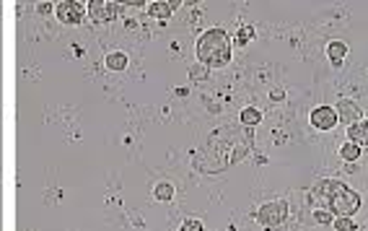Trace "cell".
Listing matches in <instances>:
<instances>
[{"mask_svg": "<svg viewBox=\"0 0 368 231\" xmlns=\"http://www.w3.org/2000/svg\"><path fill=\"white\" fill-rule=\"evenodd\" d=\"M239 120H241V125H244V128H254V125H259V122H262V112H259V109H254V107H244V109H241V114H239Z\"/></svg>", "mask_w": 368, "mask_h": 231, "instance_id": "cell-10", "label": "cell"}, {"mask_svg": "<svg viewBox=\"0 0 368 231\" xmlns=\"http://www.w3.org/2000/svg\"><path fill=\"white\" fill-rule=\"evenodd\" d=\"M52 11H55L52 3H39V13H52Z\"/></svg>", "mask_w": 368, "mask_h": 231, "instance_id": "cell-21", "label": "cell"}, {"mask_svg": "<svg viewBox=\"0 0 368 231\" xmlns=\"http://www.w3.org/2000/svg\"><path fill=\"white\" fill-rule=\"evenodd\" d=\"M360 151H363L360 145H355L353 140H345V143H342V148H340V156H342L345 161H355V159L360 156Z\"/></svg>", "mask_w": 368, "mask_h": 231, "instance_id": "cell-13", "label": "cell"}, {"mask_svg": "<svg viewBox=\"0 0 368 231\" xmlns=\"http://www.w3.org/2000/svg\"><path fill=\"white\" fill-rule=\"evenodd\" d=\"M156 198L158 200H171L174 198V187L169 182H158L156 184Z\"/></svg>", "mask_w": 368, "mask_h": 231, "instance_id": "cell-15", "label": "cell"}, {"mask_svg": "<svg viewBox=\"0 0 368 231\" xmlns=\"http://www.w3.org/2000/svg\"><path fill=\"white\" fill-rule=\"evenodd\" d=\"M285 218H288V205L285 203H265L259 211H257V221L267 228H275L280 226Z\"/></svg>", "mask_w": 368, "mask_h": 231, "instance_id": "cell-3", "label": "cell"}, {"mask_svg": "<svg viewBox=\"0 0 368 231\" xmlns=\"http://www.w3.org/2000/svg\"><path fill=\"white\" fill-rule=\"evenodd\" d=\"M348 140H353L355 145H368V120L348 125Z\"/></svg>", "mask_w": 368, "mask_h": 231, "instance_id": "cell-8", "label": "cell"}, {"mask_svg": "<svg viewBox=\"0 0 368 231\" xmlns=\"http://www.w3.org/2000/svg\"><path fill=\"white\" fill-rule=\"evenodd\" d=\"M283 96H285V91H283V89H272V91H270V99H275V101H280Z\"/></svg>", "mask_w": 368, "mask_h": 231, "instance_id": "cell-19", "label": "cell"}, {"mask_svg": "<svg viewBox=\"0 0 368 231\" xmlns=\"http://www.w3.org/2000/svg\"><path fill=\"white\" fill-rule=\"evenodd\" d=\"M332 223H335V231H355V228H358L350 216H340V218H335Z\"/></svg>", "mask_w": 368, "mask_h": 231, "instance_id": "cell-16", "label": "cell"}, {"mask_svg": "<svg viewBox=\"0 0 368 231\" xmlns=\"http://www.w3.org/2000/svg\"><path fill=\"white\" fill-rule=\"evenodd\" d=\"M171 3L166 0V3H161V0H156V3H148V13L153 16V18H161V21H166L169 16H171Z\"/></svg>", "mask_w": 368, "mask_h": 231, "instance_id": "cell-11", "label": "cell"}, {"mask_svg": "<svg viewBox=\"0 0 368 231\" xmlns=\"http://www.w3.org/2000/svg\"><path fill=\"white\" fill-rule=\"evenodd\" d=\"M345 55H348V45H345V42L335 39V42H330V45H327V57L332 60V65H335V68H340V65H342Z\"/></svg>", "mask_w": 368, "mask_h": 231, "instance_id": "cell-9", "label": "cell"}, {"mask_svg": "<svg viewBox=\"0 0 368 231\" xmlns=\"http://www.w3.org/2000/svg\"><path fill=\"white\" fill-rule=\"evenodd\" d=\"M179 231H205V228H202V221H197V218H187V221H182Z\"/></svg>", "mask_w": 368, "mask_h": 231, "instance_id": "cell-17", "label": "cell"}, {"mask_svg": "<svg viewBox=\"0 0 368 231\" xmlns=\"http://www.w3.org/2000/svg\"><path fill=\"white\" fill-rule=\"evenodd\" d=\"M104 62H106L109 70H125L127 68V55L125 52H109Z\"/></svg>", "mask_w": 368, "mask_h": 231, "instance_id": "cell-12", "label": "cell"}, {"mask_svg": "<svg viewBox=\"0 0 368 231\" xmlns=\"http://www.w3.org/2000/svg\"><path fill=\"white\" fill-rule=\"evenodd\" d=\"M335 112H337V120H342L345 125L360 122V107L355 101H350V99H340L337 107H335Z\"/></svg>", "mask_w": 368, "mask_h": 231, "instance_id": "cell-7", "label": "cell"}, {"mask_svg": "<svg viewBox=\"0 0 368 231\" xmlns=\"http://www.w3.org/2000/svg\"><path fill=\"white\" fill-rule=\"evenodd\" d=\"M55 13H57V21H60V24L75 26V24L83 21V6L75 3V0H62V3H57V6H55Z\"/></svg>", "mask_w": 368, "mask_h": 231, "instance_id": "cell-4", "label": "cell"}, {"mask_svg": "<svg viewBox=\"0 0 368 231\" xmlns=\"http://www.w3.org/2000/svg\"><path fill=\"white\" fill-rule=\"evenodd\" d=\"M309 120L316 130H332L337 125V112H335V107H314Z\"/></svg>", "mask_w": 368, "mask_h": 231, "instance_id": "cell-6", "label": "cell"}, {"mask_svg": "<svg viewBox=\"0 0 368 231\" xmlns=\"http://www.w3.org/2000/svg\"><path fill=\"white\" fill-rule=\"evenodd\" d=\"M252 39H254V26H249V24H247V26H241V29L236 31V45H241V47H244V45H249Z\"/></svg>", "mask_w": 368, "mask_h": 231, "instance_id": "cell-14", "label": "cell"}, {"mask_svg": "<svg viewBox=\"0 0 368 231\" xmlns=\"http://www.w3.org/2000/svg\"><path fill=\"white\" fill-rule=\"evenodd\" d=\"M309 203L340 218V216H353L360 208V195L340 179H319L309 190Z\"/></svg>", "mask_w": 368, "mask_h": 231, "instance_id": "cell-1", "label": "cell"}, {"mask_svg": "<svg viewBox=\"0 0 368 231\" xmlns=\"http://www.w3.org/2000/svg\"><path fill=\"white\" fill-rule=\"evenodd\" d=\"M189 75H192V78H205V68H202V70H200V68H192Z\"/></svg>", "mask_w": 368, "mask_h": 231, "instance_id": "cell-20", "label": "cell"}, {"mask_svg": "<svg viewBox=\"0 0 368 231\" xmlns=\"http://www.w3.org/2000/svg\"><path fill=\"white\" fill-rule=\"evenodd\" d=\"M197 57L208 68H223L231 60V42L223 29H208L197 36Z\"/></svg>", "mask_w": 368, "mask_h": 231, "instance_id": "cell-2", "label": "cell"}, {"mask_svg": "<svg viewBox=\"0 0 368 231\" xmlns=\"http://www.w3.org/2000/svg\"><path fill=\"white\" fill-rule=\"evenodd\" d=\"M117 13H119V6L112 3V0H91L89 3V16L94 21H99V24L117 18Z\"/></svg>", "mask_w": 368, "mask_h": 231, "instance_id": "cell-5", "label": "cell"}, {"mask_svg": "<svg viewBox=\"0 0 368 231\" xmlns=\"http://www.w3.org/2000/svg\"><path fill=\"white\" fill-rule=\"evenodd\" d=\"M314 218H316L319 223H332V221H335V216H332L330 211H321V208L314 211Z\"/></svg>", "mask_w": 368, "mask_h": 231, "instance_id": "cell-18", "label": "cell"}]
</instances>
